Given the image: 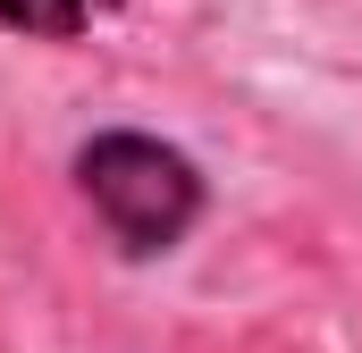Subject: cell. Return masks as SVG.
<instances>
[{
	"mask_svg": "<svg viewBox=\"0 0 362 353\" xmlns=\"http://www.w3.org/2000/svg\"><path fill=\"white\" fill-rule=\"evenodd\" d=\"M101 8H118V0H0V25L34 34V42H76Z\"/></svg>",
	"mask_w": 362,
	"mask_h": 353,
	"instance_id": "obj_2",
	"label": "cell"
},
{
	"mask_svg": "<svg viewBox=\"0 0 362 353\" xmlns=\"http://www.w3.org/2000/svg\"><path fill=\"white\" fill-rule=\"evenodd\" d=\"M76 185H85L93 219L118 236V253H135V261L177 253L202 219V169L160 135H127V126L93 135L76 152Z\"/></svg>",
	"mask_w": 362,
	"mask_h": 353,
	"instance_id": "obj_1",
	"label": "cell"
}]
</instances>
